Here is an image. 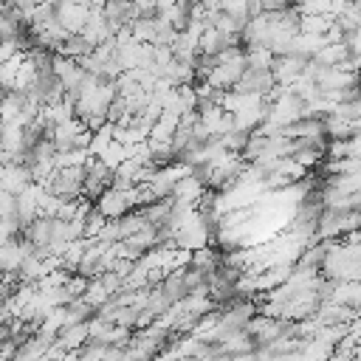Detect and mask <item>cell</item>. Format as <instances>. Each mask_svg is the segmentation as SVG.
<instances>
[{
    "instance_id": "11",
    "label": "cell",
    "mask_w": 361,
    "mask_h": 361,
    "mask_svg": "<svg viewBox=\"0 0 361 361\" xmlns=\"http://www.w3.org/2000/svg\"><path fill=\"white\" fill-rule=\"evenodd\" d=\"M3 94H6V90H3V87H0V99H3Z\"/></svg>"
},
{
    "instance_id": "8",
    "label": "cell",
    "mask_w": 361,
    "mask_h": 361,
    "mask_svg": "<svg viewBox=\"0 0 361 361\" xmlns=\"http://www.w3.org/2000/svg\"><path fill=\"white\" fill-rule=\"evenodd\" d=\"M175 25L167 20V17H156V25H153V40H149V45H172L175 40Z\"/></svg>"
},
{
    "instance_id": "10",
    "label": "cell",
    "mask_w": 361,
    "mask_h": 361,
    "mask_svg": "<svg viewBox=\"0 0 361 361\" xmlns=\"http://www.w3.org/2000/svg\"><path fill=\"white\" fill-rule=\"evenodd\" d=\"M172 3H175V0H156V9H158V14H161V12H167Z\"/></svg>"
},
{
    "instance_id": "3",
    "label": "cell",
    "mask_w": 361,
    "mask_h": 361,
    "mask_svg": "<svg viewBox=\"0 0 361 361\" xmlns=\"http://www.w3.org/2000/svg\"><path fill=\"white\" fill-rule=\"evenodd\" d=\"M87 9L90 6L79 3V0H63V3L54 6V17L68 34H79L82 25H85V17H87Z\"/></svg>"
},
{
    "instance_id": "9",
    "label": "cell",
    "mask_w": 361,
    "mask_h": 361,
    "mask_svg": "<svg viewBox=\"0 0 361 361\" xmlns=\"http://www.w3.org/2000/svg\"><path fill=\"white\" fill-rule=\"evenodd\" d=\"M17 54H23L17 40H0V63H9V59H14Z\"/></svg>"
},
{
    "instance_id": "1",
    "label": "cell",
    "mask_w": 361,
    "mask_h": 361,
    "mask_svg": "<svg viewBox=\"0 0 361 361\" xmlns=\"http://www.w3.org/2000/svg\"><path fill=\"white\" fill-rule=\"evenodd\" d=\"M99 9H102V17L113 34H118L122 28H127L138 17V9L133 0H102Z\"/></svg>"
},
{
    "instance_id": "2",
    "label": "cell",
    "mask_w": 361,
    "mask_h": 361,
    "mask_svg": "<svg viewBox=\"0 0 361 361\" xmlns=\"http://www.w3.org/2000/svg\"><path fill=\"white\" fill-rule=\"evenodd\" d=\"M277 87L274 82V74L271 71H243V76H240L234 82V94H243V96H268L271 90Z\"/></svg>"
},
{
    "instance_id": "7",
    "label": "cell",
    "mask_w": 361,
    "mask_h": 361,
    "mask_svg": "<svg viewBox=\"0 0 361 361\" xmlns=\"http://www.w3.org/2000/svg\"><path fill=\"white\" fill-rule=\"evenodd\" d=\"M243 65H246V71H271V65H274V54L268 48H246Z\"/></svg>"
},
{
    "instance_id": "6",
    "label": "cell",
    "mask_w": 361,
    "mask_h": 361,
    "mask_svg": "<svg viewBox=\"0 0 361 361\" xmlns=\"http://www.w3.org/2000/svg\"><path fill=\"white\" fill-rule=\"evenodd\" d=\"M94 48H96V45L90 43V40H85L82 34H68L63 43L56 45V54H59V56H68V59H82V56H87Z\"/></svg>"
},
{
    "instance_id": "5",
    "label": "cell",
    "mask_w": 361,
    "mask_h": 361,
    "mask_svg": "<svg viewBox=\"0 0 361 361\" xmlns=\"http://www.w3.org/2000/svg\"><path fill=\"white\" fill-rule=\"evenodd\" d=\"M237 43H240V34H226V32H218V28H203V34L198 40V54L218 56L229 45H237Z\"/></svg>"
},
{
    "instance_id": "4",
    "label": "cell",
    "mask_w": 361,
    "mask_h": 361,
    "mask_svg": "<svg viewBox=\"0 0 361 361\" xmlns=\"http://www.w3.org/2000/svg\"><path fill=\"white\" fill-rule=\"evenodd\" d=\"M94 203H96L94 209L105 220H113V218H122L127 212H136V209L130 206V200H127V192H118V189H105Z\"/></svg>"
}]
</instances>
